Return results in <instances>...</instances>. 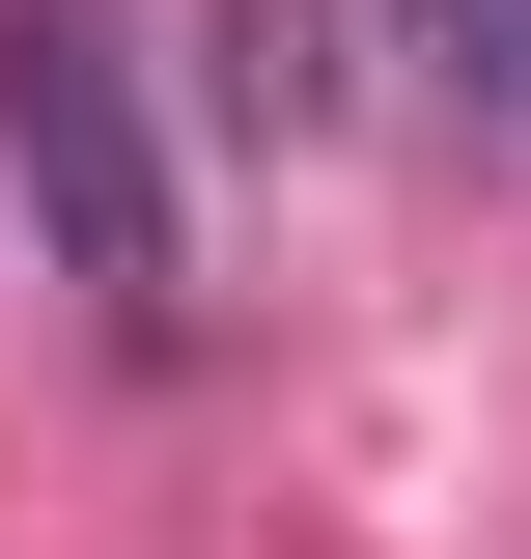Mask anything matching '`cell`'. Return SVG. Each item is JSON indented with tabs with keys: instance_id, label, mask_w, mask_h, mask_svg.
<instances>
[{
	"instance_id": "obj_1",
	"label": "cell",
	"mask_w": 531,
	"mask_h": 559,
	"mask_svg": "<svg viewBox=\"0 0 531 559\" xmlns=\"http://www.w3.org/2000/svg\"><path fill=\"white\" fill-rule=\"evenodd\" d=\"M0 140H28V224H57V280L113 308V336H168V308H197V224H168L140 57L84 28V0H0Z\"/></svg>"
},
{
	"instance_id": "obj_2",
	"label": "cell",
	"mask_w": 531,
	"mask_h": 559,
	"mask_svg": "<svg viewBox=\"0 0 531 559\" xmlns=\"http://www.w3.org/2000/svg\"><path fill=\"white\" fill-rule=\"evenodd\" d=\"M392 57H420V112H448V140H504V168H531V0H392Z\"/></svg>"
}]
</instances>
